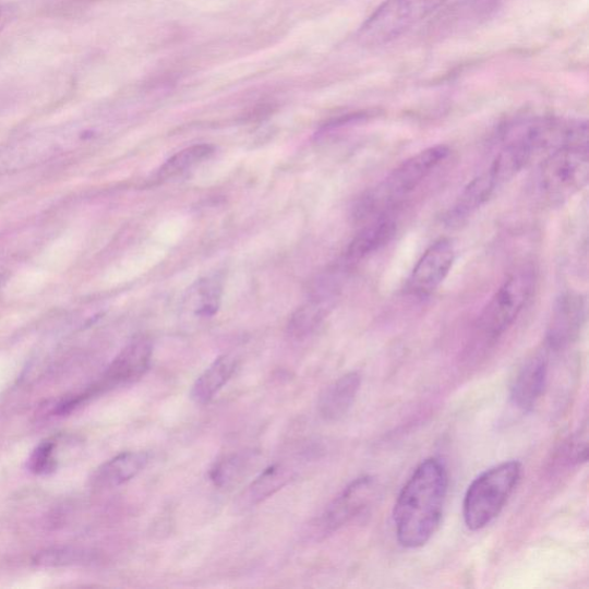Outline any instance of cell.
Returning a JSON list of instances; mask_svg holds the SVG:
<instances>
[{"label": "cell", "instance_id": "ac0fdd59", "mask_svg": "<svg viewBox=\"0 0 589 589\" xmlns=\"http://www.w3.org/2000/svg\"><path fill=\"white\" fill-rule=\"evenodd\" d=\"M257 460L259 454L255 450L227 455L216 461L209 478L219 489L235 488L255 468Z\"/></svg>", "mask_w": 589, "mask_h": 589}, {"label": "cell", "instance_id": "8fae6325", "mask_svg": "<svg viewBox=\"0 0 589 589\" xmlns=\"http://www.w3.org/2000/svg\"><path fill=\"white\" fill-rule=\"evenodd\" d=\"M546 381H549V360L543 353H537L524 362L517 371L512 387L513 405L524 412H529L540 401Z\"/></svg>", "mask_w": 589, "mask_h": 589}, {"label": "cell", "instance_id": "9c48e42d", "mask_svg": "<svg viewBox=\"0 0 589 589\" xmlns=\"http://www.w3.org/2000/svg\"><path fill=\"white\" fill-rule=\"evenodd\" d=\"M586 321V300L581 293L564 292L557 299L546 329V346L552 351L570 347L579 338Z\"/></svg>", "mask_w": 589, "mask_h": 589}, {"label": "cell", "instance_id": "3957f363", "mask_svg": "<svg viewBox=\"0 0 589 589\" xmlns=\"http://www.w3.org/2000/svg\"><path fill=\"white\" fill-rule=\"evenodd\" d=\"M536 284V269L528 265L516 269L501 285L476 322L469 352H486L498 342L531 300Z\"/></svg>", "mask_w": 589, "mask_h": 589}, {"label": "cell", "instance_id": "d4e9b609", "mask_svg": "<svg viewBox=\"0 0 589 589\" xmlns=\"http://www.w3.org/2000/svg\"><path fill=\"white\" fill-rule=\"evenodd\" d=\"M9 19H10L9 10L0 5V32H2L4 27L7 26Z\"/></svg>", "mask_w": 589, "mask_h": 589}, {"label": "cell", "instance_id": "cb8c5ba5", "mask_svg": "<svg viewBox=\"0 0 589 589\" xmlns=\"http://www.w3.org/2000/svg\"><path fill=\"white\" fill-rule=\"evenodd\" d=\"M564 461L569 465H584L588 459V437L587 431L574 435L566 442L563 452Z\"/></svg>", "mask_w": 589, "mask_h": 589}, {"label": "cell", "instance_id": "277c9868", "mask_svg": "<svg viewBox=\"0 0 589 589\" xmlns=\"http://www.w3.org/2000/svg\"><path fill=\"white\" fill-rule=\"evenodd\" d=\"M522 473L520 461L508 460L478 476L469 486L462 518L471 531L485 529L503 510L518 486Z\"/></svg>", "mask_w": 589, "mask_h": 589}, {"label": "cell", "instance_id": "5bb4252c", "mask_svg": "<svg viewBox=\"0 0 589 589\" xmlns=\"http://www.w3.org/2000/svg\"><path fill=\"white\" fill-rule=\"evenodd\" d=\"M151 455L145 452L122 453L103 465L94 474L97 489H116L131 481L149 465Z\"/></svg>", "mask_w": 589, "mask_h": 589}, {"label": "cell", "instance_id": "ba28073f", "mask_svg": "<svg viewBox=\"0 0 589 589\" xmlns=\"http://www.w3.org/2000/svg\"><path fill=\"white\" fill-rule=\"evenodd\" d=\"M376 493V482L371 476L354 479L334 498L322 518L318 529L324 533H333L359 517L371 506Z\"/></svg>", "mask_w": 589, "mask_h": 589}, {"label": "cell", "instance_id": "ffe728a7", "mask_svg": "<svg viewBox=\"0 0 589 589\" xmlns=\"http://www.w3.org/2000/svg\"><path fill=\"white\" fill-rule=\"evenodd\" d=\"M297 471L287 462H277L262 472L244 493L249 504H260L281 491L293 479Z\"/></svg>", "mask_w": 589, "mask_h": 589}, {"label": "cell", "instance_id": "6da1fadb", "mask_svg": "<svg viewBox=\"0 0 589 589\" xmlns=\"http://www.w3.org/2000/svg\"><path fill=\"white\" fill-rule=\"evenodd\" d=\"M449 486L447 469L440 459L420 462L399 492L394 524L399 543L408 550L425 545L438 528Z\"/></svg>", "mask_w": 589, "mask_h": 589}, {"label": "cell", "instance_id": "8992f818", "mask_svg": "<svg viewBox=\"0 0 589 589\" xmlns=\"http://www.w3.org/2000/svg\"><path fill=\"white\" fill-rule=\"evenodd\" d=\"M447 2L448 0H385L368 17L357 38L365 47L388 45Z\"/></svg>", "mask_w": 589, "mask_h": 589}, {"label": "cell", "instance_id": "e0dca14e", "mask_svg": "<svg viewBox=\"0 0 589 589\" xmlns=\"http://www.w3.org/2000/svg\"><path fill=\"white\" fill-rule=\"evenodd\" d=\"M501 188L489 171L474 178L460 194L450 209L448 218L459 221L473 215L477 209L485 205Z\"/></svg>", "mask_w": 589, "mask_h": 589}, {"label": "cell", "instance_id": "44dd1931", "mask_svg": "<svg viewBox=\"0 0 589 589\" xmlns=\"http://www.w3.org/2000/svg\"><path fill=\"white\" fill-rule=\"evenodd\" d=\"M214 146L208 144H196L185 147V149L168 159L158 171V180L173 179L214 154Z\"/></svg>", "mask_w": 589, "mask_h": 589}, {"label": "cell", "instance_id": "603a6c76", "mask_svg": "<svg viewBox=\"0 0 589 589\" xmlns=\"http://www.w3.org/2000/svg\"><path fill=\"white\" fill-rule=\"evenodd\" d=\"M87 560V553L70 546L51 549L40 552L34 558V563L40 566H65L82 563Z\"/></svg>", "mask_w": 589, "mask_h": 589}, {"label": "cell", "instance_id": "30bf717a", "mask_svg": "<svg viewBox=\"0 0 589 589\" xmlns=\"http://www.w3.org/2000/svg\"><path fill=\"white\" fill-rule=\"evenodd\" d=\"M153 352L152 340L147 336H137L117 356L100 383L87 392L88 395L139 381L149 370Z\"/></svg>", "mask_w": 589, "mask_h": 589}, {"label": "cell", "instance_id": "5b68a950", "mask_svg": "<svg viewBox=\"0 0 589 589\" xmlns=\"http://www.w3.org/2000/svg\"><path fill=\"white\" fill-rule=\"evenodd\" d=\"M588 178V145H566L542 160L538 192L544 202L560 205L581 192Z\"/></svg>", "mask_w": 589, "mask_h": 589}, {"label": "cell", "instance_id": "52a82bcc", "mask_svg": "<svg viewBox=\"0 0 589 589\" xmlns=\"http://www.w3.org/2000/svg\"><path fill=\"white\" fill-rule=\"evenodd\" d=\"M456 251L449 239L431 244L413 267L407 290L416 298L430 297L449 276Z\"/></svg>", "mask_w": 589, "mask_h": 589}, {"label": "cell", "instance_id": "2e32d148", "mask_svg": "<svg viewBox=\"0 0 589 589\" xmlns=\"http://www.w3.org/2000/svg\"><path fill=\"white\" fill-rule=\"evenodd\" d=\"M223 285L220 275H212L197 280L188 290L183 309L196 318L214 317L220 306Z\"/></svg>", "mask_w": 589, "mask_h": 589}, {"label": "cell", "instance_id": "7402d4cb", "mask_svg": "<svg viewBox=\"0 0 589 589\" xmlns=\"http://www.w3.org/2000/svg\"><path fill=\"white\" fill-rule=\"evenodd\" d=\"M58 462V442L50 438L35 448L28 458L27 468L36 476H47L56 471Z\"/></svg>", "mask_w": 589, "mask_h": 589}, {"label": "cell", "instance_id": "4fadbf2b", "mask_svg": "<svg viewBox=\"0 0 589 589\" xmlns=\"http://www.w3.org/2000/svg\"><path fill=\"white\" fill-rule=\"evenodd\" d=\"M397 224L393 215L378 217L366 223L353 240L346 252L348 264L359 263L365 260L375 251L387 245L396 235Z\"/></svg>", "mask_w": 589, "mask_h": 589}, {"label": "cell", "instance_id": "9a60e30c", "mask_svg": "<svg viewBox=\"0 0 589 589\" xmlns=\"http://www.w3.org/2000/svg\"><path fill=\"white\" fill-rule=\"evenodd\" d=\"M238 368L236 357L223 354L209 365L193 385L191 396L197 405H207L227 385Z\"/></svg>", "mask_w": 589, "mask_h": 589}, {"label": "cell", "instance_id": "7c38bea8", "mask_svg": "<svg viewBox=\"0 0 589 589\" xmlns=\"http://www.w3.org/2000/svg\"><path fill=\"white\" fill-rule=\"evenodd\" d=\"M362 385L359 372H349L329 385L318 404L321 417L328 423L339 422L352 408Z\"/></svg>", "mask_w": 589, "mask_h": 589}, {"label": "cell", "instance_id": "7a4b0ae2", "mask_svg": "<svg viewBox=\"0 0 589 589\" xmlns=\"http://www.w3.org/2000/svg\"><path fill=\"white\" fill-rule=\"evenodd\" d=\"M447 145H434L399 164L381 183L370 189L353 207V218L368 223L393 215L449 157Z\"/></svg>", "mask_w": 589, "mask_h": 589}, {"label": "cell", "instance_id": "d6986e66", "mask_svg": "<svg viewBox=\"0 0 589 589\" xmlns=\"http://www.w3.org/2000/svg\"><path fill=\"white\" fill-rule=\"evenodd\" d=\"M334 299L311 294V300L293 312L287 333L291 339L303 340L317 328L326 318Z\"/></svg>", "mask_w": 589, "mask_h": 589}]
</instances>
